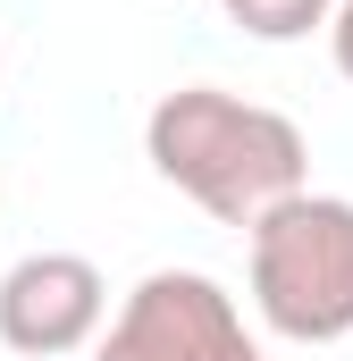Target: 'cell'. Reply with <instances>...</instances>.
<instances>
[{"label": "cell", "instance_id": "2", "mask_svg": "<svg viewBox=\"0 0 353 361\" xmlns=\"http://www.w3.org/2000/svg\"><path fill=\"white\" fill-rule=\"evenodd\" d=\"M253 311L286 345L353 336V202L345 193H286L244 227Z\"/></svg>", "mask_w": 353, "mask_h": 361}, {"label": "cell", "instance_id": "1", "mask_svg": "<svg viewBox=\"0 0 353 361\" xmlns=\"http://www.w3.org/2000/svg\"><path fill=\"white\" fill-rule=\"evenodd\" d=\"M143 160L176 185L193 210H210L219 227H253L269 202L311 185V143L286 109L244 101L227 85H176L143 118Z\"/></svg>", "mask_w": 353, "mask_h": 361}, {"label": "cell", "instance_id": "6", "mask_svg": "<svg viewBox=\"0 0 353 361\" xmlns=\"http://www.w3.org/2000/svg\"><path fill=\"white\" fill-rule=\"evenodd\" d=\"M328 59H337V76L353 85V0H337V8H328Z\"/></svg>", "mask_w": 353, "mask_h": 361}, {"label": "cell", "instance_id": "4", "mask_svg": "<svg viewBox=\"0 0 353 361\" xmlns=\"http://www.w3.org/2000/svg\"><path fill=\"white\" fill-rule=\"evenodd\" d=\"M109 319V277L85 252H25L0 277V345L25 361L85 353Z\"/></svg>", "mask_w": 353, "mask_h": 361}, {"label": "cell", "instance_id": "3", "mask_svg": "<svg viewBox=\"0 0 353 361\" xmlns=\"http://www.w3.org/2000/svg\"><path fill=\"white\" fill-rule=\"evenodd\" d=\"M92 361H261V336L210 269H152L101 328Z\"/></svg>", "mask_w": 353, "mask_h": 361}, {"label": "cell", "instance_id": "5", "mask_svg": "<svg viewBox=\"0 0 353 361\" xmlns=\"http://www.w3.org/2000/svg\"><path fill=\"white\" fill-rule=\"evenodd\" d=\"M253 42H303V34H328V8L337 0H219Z\"/></svg>", "mask_w": 353, "mask_h": 361}]
</instances>
